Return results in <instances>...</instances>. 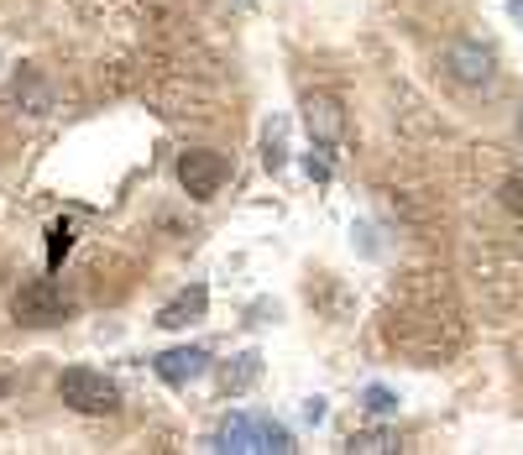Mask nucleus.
Segmentation results:
<instances>
[{
    "mask_svg": "<svg viewBox=\"0 0 523 455\" xmlns=\"http://www.w3.org/2000/svg\"><path fill=\"white\" fill-rule=\"evenodd\" d=\"M304 419L320 424V419H325V398H309V403H304Z\"/></svg>",
    "mask_w": 523,
    "mask_h": 455,
    "instance_id": "13",
    "label": "nucleus"
},
{
    "mask_svg": "<svg viewBox=\"0 0 523 455\" xmlns=\"http://www.w3.org/2000/svg\"><path fill=\"white\" fill-rule=\"evenodd\" d=\"M508 6H513V16H518V21H523V0H508Z\"/></svg>",
    "mask_w": 523,
    "mask_h": 455,
    "instance_id": "15",
    "label": "nucleus"
},
{
    "mask_svg": "<svg viewBox=\"0 0 523 455\" xmlns=\"http://www.w3.org/2000/svg\"><path fill=\"white\" fill-rule=\"evenodd\" d=\"M361 408H367V414H377V419H393V414H398V393L382 388V382H372V388L361 393Z\"/></svg>",
    "mask_w": 523,
    "mask_h": 455,
    "instance_id": "11",
    "label": "nucleus"
},
{
    "mask_svg": "<svg viewBox=\"0 0 523 455\" xmlns=\"http://www.w3.org/2000/svg\"><path fill=\"white\" fill-rule=\"evenodd\" d=\"M58 398L74 408V414H116L121 408V388L95 367H68L58 377Z\"/></svg>",
    "mask_w": 523,
    "mask_h": 455,
    "instance_id": "2",
    "label": "nucleus"
},
{
    "mask_svg": "<svg viewBox=\"0 0 523 455\" xmlns=\"http://www.w3.org/2000/svg\"><path fill=\"white\" fill-rule=\"evenodd\" d=\"M68 246H74V225L58 220L53 231H48V267H58V262L68 257Z\"/></svg>",
    "mask_w": 523,
    "mask_h": 455,
    "instance_id": "12",
    "label": "nucleus"
},
{
    "mask_svg": "<svg viewBox=\"0 0 523 455\" xmlns=\"http://www.w3.org/2000/svg\"><path fill=\"white\" fill-rule=\"evenodd\" d=\"M445 68H450V79L466 84V89H487L497 79V58L482 48V42H450V48H445Z\"/></svg>",
    "mask_w": 523,
    "mask_h": 455,
    "instance_id": "5",
    "label": "nucleus"
},
{
    "mask_svg": "<svg viewBox=\"0 0 523 455\" xmlns=\"http://www.w3.org/2000/svg\"><path fill=\"white\" fill-rule=\"evenodd\" d=\"M204 309H210V288L194 283V288H184L178 299H168L163 309H157V325H163V330H184V325L204 320Z\"/></svg>",
    "mask_w": 523,
    "mask_h": 455,
    "instance_id": "8",
    "label": "nucleus"
},
{
    "mask_svg": "<svg viewBox=\"0 0 523 455\" xmlns=\"http://www.w3.org/2000/svg\"><path fill=\"white\" fill-rule=\"evenodd\" d=\"M225 178H231V163H225V152L194 147V152L178 157V184H184L189 199H215Z\"/></svg>",
    "mask_w": 523,
    "mask_h": 455,
    "instance_id": "4",
    "label": "nucleus"
},
{
    "mask_svg": "<svg viewBox=\"0 0 523 455\" xmlns=\"http://www.w3.org/2000/svg\"><path fill=\"white\" fill-rule=\"evenodd\" d=\"M304 126H309L314 147H335L340 131H346V110H340L335 95H309L304 100Z\"/></svg>",
    "mask_w": 523,
    "mask_h": 455,
    "instance_id": "7",
    "label": "nucleus"
},
{
    "mask_svg": "<svg viewBox=\"0 0 523 455\" xmlns=\"http://www.w3.org/2000/svg\"><path fill=\"white\" fill-rule=\"evenodd\" d=\"M152 372L168 382V388H189V382H199L204 372H210V351L204 346H173L163 356H152Z\"/></svg>",
    "mask_w": 523,
    "mask_h": 455,
    "instance_id": "6",
    "label": "nucleus"
},
{
    "mask_svg": "<svg viewBox=\"0 0 523 455\" xmlns=\"http://www.w3.org/2000/svg\"><path fill=\"white\" fill-rule=\"evenodd\" d=\"M257 377H262V356H257V351H246V356H236L231 367H225L220 382H225V393H246Z\"/></svg>",
    "mask_w": 523,
    "mask_h": 455,
    "instance_id": "9",
    "label": "nucleus"
},
{
    "mask_svg": "<svg viewBox=\"0 0 523 455\" xmlns=\"http://www.w3.org/2000/svg\"><path fill=\"white\" fill-rule=\"evenodd\" d=\"M11 314H16L21 325H63L68 314H74V304L63 299L58 283L37 278V283H21V293L11 299Z\"/></svg>",
    "mask_w": 523,
    "mask_h": 455,
    "instance_id": "3",
    "label": "nucleus"
},
{
    "mask_svg": "<svg viewBox=\"0 0 523 455\" xmlns=\"http://www.w3.org/2000/svg\"><path fill=\"white\" fill-rule=\"evenodd\" d=\"M210 450H231V455H293V435L267 419V414H231L220 429H215V445Z\"/></svg>",
    "mask_w": 523,
    "mask_h": 455,
    "instance_id": "1",
    "label": "nucleus"
},
{
    "mask_svg": "<svg viewBox=\"0 0 523 455\" xmlns=\"http://www.w3.org/2000/svg\"><path fill=\"white\" fill-rule=\"evenodd\" d=\"M309 173H314V178H320V184H325V178H330V163H325V157H314V152H309Z\"/></svg>",
    "mask_w": 523,
    "mask_h": 455,
    "instance_id": "14",
    "label": "nucleus"
},
{
    "mask_svg": "<svg viewBox=\"0 0 523 455\" xmlns=\"http://www.w3.org/2000/svg\"><path fill=\"white\" fill-rule=\"evenodd\" d=\"M346 450L351 455H388V450H398V435L393 429H361V435L346 440Z\"/></svg>",
    "mask_w": 523,
    "mask_h": 455,
    "instance_id": "10",
    "label": "nucleus"
}]
</instances>
